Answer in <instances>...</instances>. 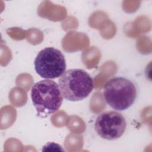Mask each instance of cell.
Listing matches in <instances>:
<instances>
[{
  "instance_id": "5",
  "label": "cell",
  "mask_w": 152,
  "mask_h": 152,
  "mask_svg": "<svg viewBox=\"0 0 152 152\" xmlns=\"http://www.w3.org/2000/svg\"><path fill=\"white\" fill-rule=\"evenodd\" d=\"M126 128L124 116L116 111L100 113L94 124L95 131L101 138L107 140H116L122 136Z\"/></svg>"
},
{
  "instance_id": "6",
  "label": "cell",
  "mask_w": 152,
  "mask_h": 152,
  "mask_svg": "<svg viewBox=\"0 0 152 152\" xmlns=\"http://www.w3.org/2000/svg\"><path fill=\"white\" fill-rule=\"evenodd\" d=\"M43 151H47V150H57V151H64L62 147L60 146L59 144H56L55 142H49L46 144L42 149Z\"/></svg>"
},
{
  "instance_id": "1",
  "label": "cell",
  "mask_w": 152,
  "mask_h": 152,
  "mask_svg": "<svg viewBox=\"0 0 152 152\" xmlns=\"http://www.w3.org/2000/svg\"><path fill=\"white\" fill-rule=\"evenodd\" d=\"M31 97L37 115L42 118L58 110L63 100L59 85L50 79L34 84L31 90Z\"/></svg>"
},
{
  "instance_id": "4",
  "label": "cell",
  "mask_w": 152,
  "mask_h": 152,
  "mask_svg": "<svg viewBox=\"0 0 152 152\" xmlns=\"http://www.w3.org/2000/svg\"><path fill=\"white\" fill-rule=\"evenodd\" d=\"M36 72L45 79L60 77L66 71V61L62 53L58 49L48 47L40 50L34 59Z\"/></svg>"
},
{
  "instance_id": "2",
  "label": "cell",
  "mask_w": 152,
  "mask_h": 152,
  "mask_svg": "<svg viewBox=\"0 0 152 152\" xmlns=\"http://www.w3.org/2000/svg\"><path fill=\"white\" fill-rule=\"evenodd\" d=\"M58 85L64 99L76 102L86 98L92 91L93 80L82 69H69L59 77Z\"/></svg>"
},
{
  "instance_id": "3",
  "label": "cell",
  "mask_w": 152,
  "mask_h": 152,
  "mask_svg": "<svg viewBox=\"0 0 152 152\" xmlns=\"http://www.w3.org/2000/svg\"><path fill=\"white\" fill-rule=\"evenodd\" d=\"M137 90L129 79L116 77L106 82L103 88V97L112 109L122 111L128 109L135 101Z\"/></svg>"
}]
</instances>
